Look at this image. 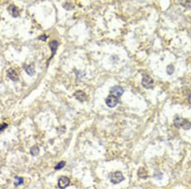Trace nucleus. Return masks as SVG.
Listing matches in <instances>:
<instances>
[{"label":"nucleus","mask_w":191,"mask_h":189,"mask_svg":"<svg viewBox=\"0 0 191 189\" xmlns=\"http://www.w3.org/2000/svg\"><path fill=\"white\" fill-rule=\"evenodd\" d=\"M124 178L123 176V174L120 171L115 172V173H112L111 174V176H110V181L114 184L120 183V182L124 180Z\"/></svg>","instance_id":"obj_2"},{"label":"nucleus","mask_w":191,"mask_h":189,"mask_svg":"<svg viewBox=\"0 0 191 189\" xmlns=\"http://www.w3.org/2000/svg\"><path fill=\"white\" fill-rule=\"evenodd\" d=\"M49 47L51 49V51H52V55H51V57L50 58L49 60H51L53 56H54V54H56V50L58 49V43L57 42V41H54V40H53V41L49 43Z\"/></svg>","instance_id":"obj_9"},{"label":"nucleus","mask_w":191,"mask_h":189,"mask_svg":"<svg viewBox=\"0 0 191 189\" xmlns=\"http://www.w3.org/2000/svg\"><path fill=\"white\" fill-rule=\"evenodd\" d=\"M15 181L14 182V185H15V186H18V185H21L23 183V181H24L22 178L18 177V176H15Z\"/></svg>","instance_id":"obj_14"},{"label":"nucleus","mask_w":191,"mask_h":189,"mask_svg":"<svg viewBox=\"0 0 191 189\" xmlns=\"http://www.w3.org/2000/svg\"><path fill=\"white\" fill-rule=\"evenodd\" d=\"M6 75H7L8 77L10 79H11L13 81L19 80V76L17 73L12 68H10L6 71Z\"/></svg>","instance_id":"obj_8"},{"label":"nucleus","mask_w":191,"mask_h":189,"mask_svg":"<svg viewBox=\"0 0 191 189\" xmlns=\"http://www.w3.org/2000/svg\"><path fill=\"white\" fill-rule=\"evenodd\" d=\"M7 127H8V124H6L5 123L0 124V131H2L4 129H5Z\"/></svg>","instance_id":"obj_17"},{"label":"nucleus","mask_w":191,"mask_h":189,"mask_svg":"<svg viewBox=\"0 0 191 189\" xmlns=\"http://www.w3.org/2000/svg\"><path fill=\"white\" fill-rule=\"evenodd\" d=\"M106 103L110 108H113L118 103V99H117V97L114 96L110 95L106 98Z\"/></svg>","instance_id":"obj_5"},{"label":"nucleus","mask_w":191,"mask_h":189,"mask_svg":"<svg viewBox=\"0 0 191 189\" xmlns=\"http://www.w3.org/2000/svg\"><path fill=\"white\" fill-rule=\"evenodd\" d=\"M47 36H46L45 35L41 36L39 37V38H38V39H40V40H43V41H45V40H46V39H47Z\"/></svg>","instance_id":"obj_18"},{"label":"nucleus","mask_w":191,"mask_h":189,"mask_svg":"<svg viewBox=\"0 0 191 189\" xmlns=\"http://www.w3.org/2000/svg\"><path fill=\"white\" fill-rule=\"evenodd\" d=\"M124 92V90L123 89L122 87L119 86L113 87L111 90H110V94H111V95L117 97L121 96Z\"/></svg>","instance_id":"obj_4"},{"label":"nucleus","mask_w":191,"mask_h":189,"mask_svg":"<svg viewBox=\"0 0 191 189\" xmlns=\"http://www.w3.org/2000/svg\"><path fill=\"white\" fill-rule=\"evenodd\" d=\"M7 10L9 14L12 16L13 17H17L19 15V10L17 6H16L15 5H12L9 6L7 8Z\"/></svg>","instance_id":"obj_7"},{"label":"nucleus","mask_w":191,"mask_h":189,"mask_svg":"<svg viewBox=\"0 0 191 189\" xmlns=\"http://www.w3.org/2000/svg\"><path fill=\"white\" fill-rule=\"evenodd\" d=\"M70 183V181L69 178L66 176H61L59 178V181H58V186L61 189H65Z\"/></svg>","instance_id":"obj_6"},{"label":"nucleus","mask_w":191,"mask_h":189,"mask_svg":"<svg viewBox=\"0 0 191 189\" xmlns=\"http://www.w3.org/2000/svg\"><path fill=\"white\" fill-rule=\"evenodd\" d=\"M40 152V149L37 146H33L30 149V153L33 156H38Z\"/></svg>","instance_id":"obj_13"},{"label":"nucleus","mask_w":191,"mask_h":189,"mask_svg":"<svg viewBox=\"0 0 191 189\" xmlns=\"http://www.w3.org/2000/svg\"><path fill=\"white\" fill-rule=\"evenodd\" d=\"M188 99H189V103L191 104V94H190V95L189 96Z\"/></svg>","instance_id":"obj_19"},{"label":"nucleus","mask_w":191,"mask_h":189,"mask_svg":"<svg viewBox=\"0 0 191 189\" xmlns=\"http://www.w3.org/2000/svg\"><path fill=\"white\" fill-rule=\"evenodd\" d=\"M24 69H25L27 74H28V75L30 76H33L35 73V66L33 65V64L32 65H28V66L25 65L24 66Z\"/></svg>","instance_id":"obj_11"},{"label":"nucleus","mask_w":191,"mask_h":189,"mask_svg":"<svg viewBox=\"0 0 191 189\" xmlns=\"http://www.w3.org/2000/svg\"><path fill=\"white\" fill-rule=\"evenodd\" d=\"M153 84V79L148 75H145L143 76L142 79V85L147 89H150L152 87Z\"/></svg>","instance_id":"obj_3"},{"label":"nucleus","mask_w":191,"mask_h":189,"mask_svg":"<svg viewBox=\"0 0 191 189\" xmlns=\"http://www.w3.org/2000/svg\"><path fill=\"white\" fill-rule=\"evenodd\" d=\"M138 176L141 178H146L147 177V172L145 168L140 167L138 171Z\"/></svg>","instance_id":"obj_12"},{"label":"nucleus","mask_w":191,"mask_h":189,"mask_svg":"<svg viewBox=\"0 0 191 189\" xmlns=\"http://www.w3.org/2000/svg\"><path fill=\"white\" fill-rule=\"evenodd\" d=\"M174 124L178 128H183V129H189L191 127V123L187 120L181 117H176L174 120Z\"/></svg>","instance_id":"obj_1"},{"label":"nucleus","mask_w":191,"mask_h":189,"mask_svg":"<svg viewBox=\"0 0 191 189\" xmlns=\"http://www.w3.org/2000/svg\"><path fill=\"white\" fill-rule=\"evenodd\" d=\"M74 95L77 99L79 100L80 101H82V102L84 101L86 99V97H87L86 94L82 90L76 91Z\"/></svg>","instance_id":"obj_10"},{"label":"nucleus","mask_w":191,"mask_h":189,"mask_svg":"<svg viewBox=\"0 0 191 189\" xmlns=\"http://www.w3.org/2000/svg\"><path fill=\"white\" fill-rule=\"evenodd\" d=\"M174 70H175V69H174V67L172 65H169L167 67V72L169 75L172 74L174 72Z\"/></svg>","instance_id":"obj_16"},{"label":"nucleus","mask_w":191,"mask_h":189,"mask_svg":"<svg viewBox=\"0 0 191 189\" xmlns=\"http://www.w3.org/2000/svg\"><path fill=\"white\" fill-rule=\"evenodd\" d=\"M65 166V162L61 161L57 164L54 168L56 170H61V169H62Z\"/></svg>","instance_id":"obj_15"}]
</instances>
